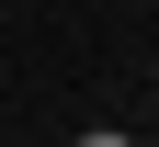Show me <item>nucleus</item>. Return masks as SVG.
Returning a JSON list of instances; mask_svg holds the SVG:
<instances>
[{"label":"nucleus","instance_id":"2","mask_svg":"<svg viewBox=\"0 0 159 147\" xmlns=\"http://www.w3.org/2000/svg\"><path fill=\"white\" fill-rule=\"evenodd\" d=\"M148 91H159V68H148Z\"/></svg>","mask_w":159,"mask_h":147},{"label":"nucleus","instance_id":"1","mask_svg":"<svg viewBox=\"0 0 159 147\" xmlns=\"http://www.w3.org/2000/svg\"><path fill=\"white\" fill-rule=\"evenodd\" d=\"M80 147H136V136H125V124H91V136H80Z\"/></svg>","mask_w":159,"mask_h":147}]
</instances>
